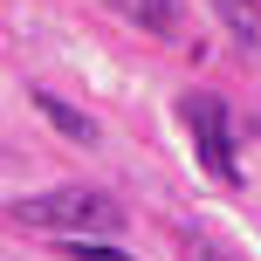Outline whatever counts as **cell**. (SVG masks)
<instances>
[{
	"label": "cell",
	"instance_id": "obj_7",
	"mask_svg": "<svg viewBox=\"0 0 261 261\" xmlns=\"http://www.w3.org/2000/svg\"><path fill=\"white\" fill-rule=\"evenodd\" d=\"M186 261H241V254H234V248H220V241H199Z\"/></svg>",
	"mask_w": 261,
	"mask_h": 261
},
{
	"label": "cell",
	"instance_id": "obj_2",
	"mask_svg": "<svg viewBox=\"0 0 261 261\" xmlns=\"http://www.w3.org/2000/svg\"><path fill=\"white\" fill-rule=\"evenodd\" d=\"M179 117H186V130H193L199 172L220 179V186H241V158H234V130H227V103H220V96H206V90H193V96L179 103Z\"/></svg>",
	"mask_w": 261,
	"mask_h": 261
},
{
	"label": "cell",
	"instance_id": "obj_6",
	"mask_svg": "<svg viewBox=\"0 0 261 261\" xmlns=\"http://www.w3.org/2000/svg\"><path fill=\"white\" fill-rule=\"evenodd\" d=\"M62 254H69V261H130V254L110 248V241H62Z\"/></svg>",
	"mask_w": 261,
	"mask_h": 261
},
{
	"label": "cell",
	"instance_id": "obj_5",
	"mask_svg": "<svg viewBox=\"0 0 261 261\" xmlns=\"http://www.w3.org/2000/svg\"><path fill=\"white\" fill-rule=\"evenodd\" d=\"M213 7H220L227 35H234L241 48H254V41H261V7H254V0H213Z\"/></svg>",
	"mask_w": 261,
	"mask_h": 261
},
{
	"label": "cell",
	"instance_id": "obj_1",
	"mask_svg": "<svg viewBox=\"0 0 261 261\" xmlns=\"http://www.w3.org/2000/svg\"><path fill=\"white\" fill-rule=\"evenodd\" d=\"M7 220L35 227V234H62V241H96V234H117L124 227V206L110 193H90V186H55V193L14 199Z\"/></svg>",
	"mask_w": 261,
	"mask_h": 261
},
{
	"label": "cell",
	"instance_id": "obj_3",
	"mask_svg": "<svg viewBox=\"0 0 261 261\" xmlns=\"http://www.w3.org/2000/svg\"><path fill=\"white\" fill-rule=\"evenodd\" d=\"M117 14L138 21L144 35H158V41H179V28H186V7H179V0H117Z\"/></svg>",
	"mask_w": 261,
	"mask_h": 261
},
{
	"label": "cell",
	"instance_id": "obj_4",
	"mask_svg": "<svg viewBox=\"0 0 261 261\" xmlns=\"http://www.w3.org/2000/svg\"><path fill=\"white\" fill-rule=\"evenodd\" d=\"M35 110H41V117H48L55 130H62V138H76V144H96V124L83 117L76 103H62L55 90H35Z\"/></svg>",
	"mask_w": 261,
	"mask_h": 261
}]
</instances>
